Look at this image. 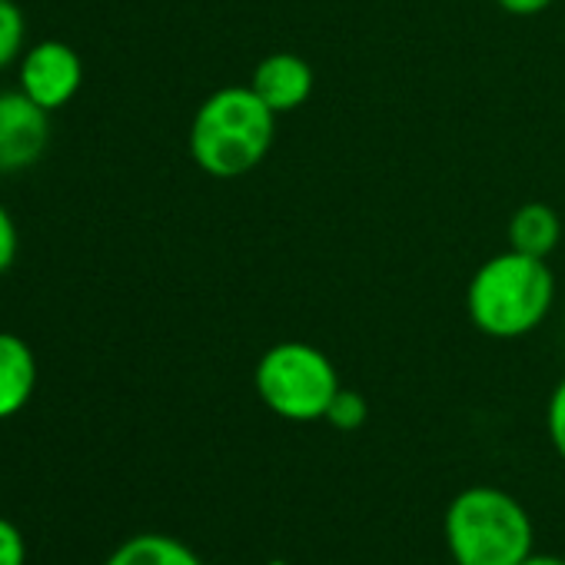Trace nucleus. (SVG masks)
Returning a JSON list of instances; mask_svg holds the SVG:
<instances>
[{
  "instance_id": "17",
  "label": "nucleus",
  "mask_w": 565,
  "mask_h": 565,
  "mask_svg": "<svg viewBox=\"0 0 565 565\" xmlns=\"http://www.w3.org/2000/svg\"><path fill=\"white\" fill-rule=\"evenodd\" d=\"M522 565H565V558H558V555H539V552H532Z\"/></svg>"
},
{
  "instance_id": "14",
  "label": "nucleus",
  "mask_w": 565,
  "mask_h": 565,
  "mask_svg": "<svg viewBox=\"0 0 565 565\" xmlns=\"http://www.w3.org/2000/svg\"><path fill=\"white\" fill-rule=\"evenodd\" d=\"M0 565H28L24 532L4 515H0Z\"/></svg>"
},
{
  "instance_id": "7",
  "label": "nucleus",
  "mask_w": 565,
  "mask_h": 565,
  "mask_svg": "<svg viewBox=\"0 0 565 565\" xmlns=\"http://www.w3.org/2000/svg\"><path fill=\"white\" fill-rule=\"evenodd\" d=\"M249 87L256 90V97L276 114H294L300 110L310 94H313V67L297 57V54H269L256 64L253 77H249Z\"/></svg>"
},
{
  "instance_id": "15",
  "label": "nucleus",
  "mask_w": 565,
  "mask_h": 565,
  "mask_svg": "<svg viewBox=\"0 0 565 565\" xmlns=\"http://www.w3.org/2000/svg\"><path fill=\"white\" fill-rule=\"evenodd\" d=\"M18 249H21V239H18V223L14 216L8 213V206L0 203V276H4L14 259H18Z\"/></svg>"
},
{
  "instance_id": "8",
  "label": "nucleus",
  "mask_w": 565,
  "mask_h": 565,
  "mask_svg": "<svg viewBox=\"0 0 565 565\" xmlns=\"http://www.w3.org/2000/svg\"><path fill=\"white\" fill-rule=\"evenodd\" d=\"M38 390V356L18 333H0V419L18 416Z\"/></svg>"
},
{
  "instance_id": "12",
  "label": "nucleus",
  "mask_w": 565,
  "mask_h": 565,
  "mask_svg": "<svg viewBox=\"0 0 565 565\" xmlns=\"http://www.w3.org/2000/svg\"><path fill=\"white\" fill-rule=\"evenodd\" d=\"M323 419L340 433H356L370 419V403H366V396L360 390H343L340 386Z\"/></svg>"
},
{
  "instance_id": "5",
  "label": "nucleus",
  "mask_w": 565,
  "mask_h": 565,
  "mask_svg": "<svg viewBox=\"0 0 565 565\" xmlns=\"http://www.w3.org/2000/svg\"><path fill=\"white\" fill-rule=\"evenodd\" d=\"M18 84L38 107L54 114L77 97L84 84V61L64 41H41L31 51H24Z\"/></svg>"
},
{
  "instance_id": "13",
  "label": "nucleus",
  "mask_w": 565,
  "mask_h": 565,
  "mask_svg": "<svg viewBox=\"0 0 565 565\" xmlns=\"http://www.w3.org/2000/svg\"><path fill=\"white\" fill-rule=\"evenodd\" d=\"M545 429H548V443L558 452V459L565 462V376L555 383L552 396H548V409H545Z\"/></svg>"
},
{
  "instance_id": "18",
  "label": "nucleus",
  "mask_w": 565,
  "mask_h": 565,
  "mask_svg": "<svg viewBox=\"0 0 565 565\" xmlns=\"http://www.w3.org/2000/svg\"><path fill=\"white\" fill-rule=\"evenodd\" d=\"M266 565H290V562H287V558H269Z\"/></svg>"
},
{
  "instance_id": "16",
  "label": "nucleus",
  "mask_w": 565,
  "mask_h": 565,
  "mask_svg": "<svg viewBox=\"0 0 565 565\" xmlns=\"http://www.w3.org/2000/svg\"><path fill=\"white\" fill-rule=\"evenodd\" d=\"M499 11L512 14V18H535L542 11H548L555 0H495Z\"/></svg>"
},
{
  "instance_id": "6",
  "label": "nucleus",
  "mask_w": 565,
  "mask_h": 565,
  "mask_svg": "<svg viewBox=\"0 0 565 565\" xmlns=\"http://www.w3.org/2000/svg\"><path fill=\"white\" fill-rule=\"evenodd\" d=\"M51 143V114L24 90L0 94V173L31 170Z\"/></svg>"
},
{
  "instance_id": "4",
  "label": "nucleus",
  "mask_w": 565,
  "mask_h": 565,
  "mask_svg": "<svg viewBox=\"0 0 565 565\" xmlns=\"http://www.w3.org/2000/svg\"><path fill=\"white\" fill-rule=\"evenodd\" d=\"M253 386L273 416L287 423H317L327 416L340 390V373L313 343L287 340L259 356Z\"/></svg>"
},
{
  "instance_id": "10",
  "label": "nucleus",
  "mask_w": 565,
  "mask_h": 565,
  "mask_svg": "<svg viewBox=\"0 0 565 565\" xmlns=\"http://www.w3.org/2000/svg\"><path fill=\"white\" fill-rule=\"evenodd\" d=\"M104 565H203V562L186 542L163 532H143L120 542Z\"/></svg>"
},
{
  "instance_id": "1",
  "label": "nucleus",
  "mask_w": 565,
  "mask_h": 565,
  "mask_svg": "<svg viewBox=\"0 0 565 565\" xmlns=\"http://www.w3.org/2000/svg\"><path fill=\"white\" fill-rule=\"evenodd\" d=\"M555 300V276L542 256L505 249L489 256L469 279V323L492 340H519L539 330Z\"/></svg>"
},
{
  "instance_id": "9",
  "label": "nucleus",
  "mask_w": 565,
  "mask_h": 565,
  "mask_svg": "<svg viewBox=\"0 0 565 565\" xmlns=\"http://www.w3.org/2000/svg\"><path fill=\"white\" fill-rule=\"evenodd\" d=\"M562 239V220L548 203H525L509 220V246L529 256H548Z\"/></svg>"
},
{
  "instance_id": "11",
  "label": "nucleus",
  "mask_w": 565,
  "mask_h": 565,
  "mask_svg": "<svg viewBox=\"0 0 565 565\" xmlns=\"http://www.w3.org/2000/svg\"><path fill=\"white\" fill-rule=\"evenodd\" d=\"M24 38H28L24 11L14 0H0V71L24 57Z\"/></svg>"
},
{
  "instance_id": "2",
  "label": "nucleus",
  "mask_w": 565,
  "mask_h": 565,
  "mask_svg": "<svg viewBox=\"0 0 565 565\" xmlns=\"http://www.w3.org/2000/svg\"><path fill=\"white\" fill-rule=\"evenodd\" d=\"M276 137V114L256 97L253 87L230 84L213 90L190 120V157L216 177L236 180L253 173Z\"/></svg>"
},
{
  "instance_id": "3",
  "label": "nucleus",
  "mask_w": 565,
  "mask_h": 565,
  "mask_svg": "<svg viewBox=\"0 0 565 565\" xmlns=\"http://www.w3.org/2000/svg\"><path fill=\"white\" fill-rule=\"evenodd\" d=\"M443 535L456 565H522L535 545L525 505L495 486L462 489L446 505Z\"/></svg>"
}]
</instances>
